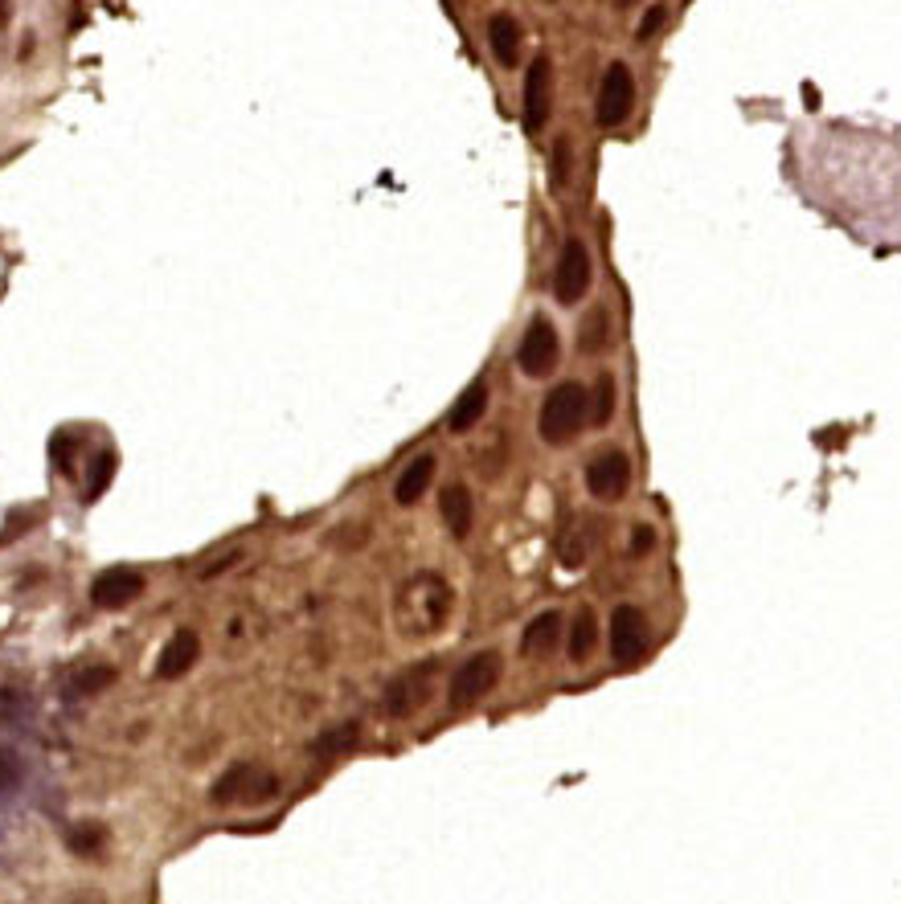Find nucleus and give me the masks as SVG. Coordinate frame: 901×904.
<instances>
[{
	"label": "nucleus",
	"instance_id": "obj_18",
	"mask_svg": "<svg viewBox=\"0 0 901 904\" xmlns=\"http://www.w3.org/2000/svg\"><path fill=\"white\" fill-rule=\"evenodd\" d=\"M595 643H598V619L590 606H582L579 614H574V622H570V659H574V663L590 659Z\"/></svg>",
	"mask_w": 901,
	"mask_h": 904
},
{
	"label": "nucleus",
	"instance_id": "obj_17",
	"mask_svg": "<svg viewBox=\"0 0 901 904\" xmlns=\"http://www.w3.org/2000/svg\"><path fill=\"white\" fill-rule=\"evenodd\" d=\"M430 484H435V454H418V459H410L406 471L398 475V484H393V500L398 503H418Z\"/></svg>",
	"mask_w": 901,
	"mask_h": 904
},
{
	"label": "nucleus",
	"instance_id": "obj_28",
	"mask_svg": "<svg viewBox=\"0 0 901 904\" xmlns=\"http://www.w3.org/2000/svg\"><path fill=\"white\" fill-rule=\"evenodd\" d=\"M652 545H656V533H652V528H635V536H631V553L635 557H644L647 549H652Z\"/></svg>",
	"mask_w": 901,
	"mask_h": 904
},
{
	"label": "nucleus",
	"instance_id": "obj_2",
	"mask_svg": "<svg viewBox=\"0 0 901 904\" xmlns=\"http://www.w3.org/2000/svg\"><path fill=\"white\" fill-rule=\"evenodd\" d=\"M500 668H504V663H500V655L496 651L472 655V659H467V663L451 675V687H447V700H451V708H467V704L484 700V696L500 684Z\"/></svg>",
	"mask_w": 901,
	"mask_h": 904
},
{
	"label": "nucleus",
	"instance_id": "obj_20",
	"mask_svg": "<svg viewBox=\"0 0 901 904\" xmlns=\"http://www.w3.org/2000/svg\"><path fill=\"white\" fill-rule=\"evenodd\" d=\"M614 414V377H598L595 381V393H586V422L590 426H607Z\"/></svg>",
	"mask_w": 901,
	"mask_h": 904
},
{
	"label": "nucleus",
	"instance_id": "obj_6",
	"mask_svg": "<svg viewBox=\"0 0 901 904\" xmlns=\"http://www.w3.org/2000/svg\"><path fill=\"white\" fill-rule=\"evenodd\" d=\"M631 107H635V78L623 62H611V70L602 74V90H598V127H619L628 123Z\"/></svg>",
	"mask_w": 901,
	"mask_h": 904
},
{
	"label": "nucleus",
	"instance_id": "obj_5",
	"mask_svg": "<svg viewBox=\"0 0 901 904\" xmlns=\"http://www.w3.org/2000/svg\"><path fill=\"white\" fill-rule=\"evenodd\" d=\"M590 279H595V267H590V251L582 246L579 237H570L561 246L558 270H553V300L558 303H579L586 291H590Z\"/></svg>",
	"mask_w": 901,
	"mask_h": 904
},
{
	"label": "nucleus",
	"instance_id": "obj_31",
	"mask_svg": "<svg viewBox=\"0 0 901 904\" xmlns=\"http://www.w3.org/2000/svg\"><path fill=\"white\" fill-rule=\"evenodd\" d=\"M614 4H619V9H631V4H635V0H614Z\"/></svg>",
	"mask_w": 901,
	"mask_h": 904
},
{
	"label": "nucleus",
	"instance_id": "obj_1",
	"mask_svg": "<svg viewBox=\"0 0 901 904\" xmlns=\"http://www.w3.org/2000/svg\"><path fill=\"white\" fill-rule=\"evenodd\" d=\"M586 426V389L579 381H565V386L549 389V398L541 405V418H537V430L549 447H565L574 442Z\"/></svg>",
	"mask_w": 901,
	"mask_h": 904
},
{
	"label": "nucleus",
	"instance_id": "obj_21",
	"mask_svg": "<svg viewBox=\"0 0 901 904\" xmlns=\"http://www.w3.org/2000/svg\"><path fill=\"white\" fill-rule=\"evenodd\" d=\"M115 467H120V459H115V451H99L95 459H90V475H86V503H95L111 487V479H115Z\"/></svg>",
	"mask_w": 901,
	"mask_h": 904
},
{
	"label": "nucleus",
	"instance_id": "obj_30",
	"mask_svg": "<svg viewBox=\"0 0 901 904\" xmlns=\"http://www.w3.org/2000/svg\"><path fill=\"white\" fill-rule=\"evenodd\" d=\"M70 904H102V901H99V896H74Z\"/></svg>",
	"mask_w": 901,
	"mask_h": 904
},
{
	"label": "nucleus",
	"instance_id": "obj_23",
	"mask_svg": "<svg viewBox=\"0 0 901 904\" xmlns=\"http://www.w3.org/2000/svg\"><path fill=\"white\" fill-rule=\"evenodd\" d=\"M570 176H574V148H570L565 135H558V139H553V156H549V185L565 188L570 185Z\"/></svg>",
	"mask_w": 901,
	"mask_h": 904
},
{
	"label": "nucleus",
	"instance_id": "obj_29",
	"mask_svg": "<svg viewBox=\"0 0 901 904\" xmlns=\"http://www.w3.org/2000/svg\"><path fill=\"white\" fill-rule=\"evenodd\" d=\"M9 17H13V4H9V0H0V29L9 25Z\"/></svg>",
	"mask_w": 901,
	"mask_h": 904
},
{
	"label": "nucleus",
	"instance_id": "obj_11",
	"mask_svg": "<svg viewBox=\"0 0 901 904\" xmlns=\"http://www.w3.org/2000/svg\"><path fill=\"white\" fill-rule=\"evenodd\" d=\"M430 680H435V663H418L410 668L406 675H398L386 692V708L393 717H410L414 708H423L426 696H430Z\"/></svg>",
	"mask_w": 901,
	"mask_h": 904
},
{
	"label": "nucleus",
	"instance_id": "obj_7",
	"mask_svg": "<svg viewBox=\"0 0 901 904\" xmlns=\"http://www.w3.org/2000/svg\"><path fill=\"white\" fill-rule=\"evenodd\" d=\"M647 651V619L635 606H614L611 614V655L619 668H635Z\"/></svg>",
	"mask_w": 901,
	"mask_h": 904
},
{
	"label": "nucleus",
	"instance_id": "obj_24",
	"mask_svg": "<svg viewBox=\"0 0 901 904\" xmlns=\"http://www.w3.org/2000/svg\"><path fill=\"white\" fill-rule=\"evenodd\" d=\"M102 843H107V831L95 827V822H83V827H74V831H70V852L74 855L95 859V855L102 852Z\"/></svg>",
	"mask_w": 901,
	"mask_h": 904
},
{
	"label": "nucleus",
	"instance_id": "obj_15",
	"mask_svg": "<svg viewBox=\"0 0 901 904\" xmlns=\"http://www.w3.org/2000/svg\"><path fill=\"white\" fill-rule=\"evenodd\" d=\"M561 614L558 610H545V614H537V619L525 626V635H521V651L533 655V659H545V655H553V647L561 643Z\"/></svg>",
	"mask_w": 901,
	"mask_h": 904
},
{
	"label": "nucleus",
	"instance_id": "obj_12",
	"mask_svg": "<svg viewBox=\"0 0 901 904\" xmlns=\"http://www.w3.org/2000/svg\"><path fill=\"white\" fill-rule=\"evenodd\" d=\"M488 46H492V58L504 70L521 66V53H525V29H521V21L509 17V13H496L488 21Z\"/></svg>",
	"mask_w": 901,
	"mask_h": 904
},
{
	"label": "nucleus",
	"instance_id": "obj_14",
	"mask_svg": "<svg viewBox=\"0 0 901 904\" xmlns=\"http://www.w3.org/2000/svg\"><path fill=\"white\" fill-rule=\"evenodd\" d=\"M488 398H492L488 381H472V386L455 398V405H451L447 430H451V435H467V430H472L476 422H484V414H488Z\"/></svg>",
	"mask_w": 901,
	"mask_h": 904
},
{
	"label": "nucleus",
	"instance_id": "obj_10",
	"mask_svg": "<svg viewBox=\"0 0 901 904\" xmlns=\"http://www.w3.org/2000/svg\"><path fill=\"white\" fill-rule=\"evenodd\" d=\"M549 102H553V66L549 58H537L525 74V107H521L528 135H537L549 123Z\"/></svg>",
	"mask_w": 901,
	"mask_h": 904
},
{
	"label": "nucleus",
	"instance_id": "obj_32",
	"mask_svg": "<svg viewBox=\"0 0 901 904\" xmlns=\"http://www.w3.org/2000/svg\"><path fill=\"white\" fill-rule=\"evenodd\" d=\"M549 4H553V0H549Z\"/></svg>",
	"mask_w": 901,
	"mask_h": 904
},
{
	"label": "nucleus",
	"instance_id": "obj_27",
	"mask_svg": "<svg viewBox=\"0 0 901 904\" xmlns=\"http://www.w3.org/2000/svg\"><path fill=\"white\" fill-rule=\"evenodd\" d=\"M663 25H668V4H652L644 13V21H640V41H652Z\"/></svg>",
	"mask_w": 901,
	"mask_h": 904
},
{
	"label": "nucleus",
	"instance_id": "obj_9",
	"mask_svg": "<svg viewBox=\"0 0 901 904\" xmlns=\"http://www.w3.org/2000/svg\"><path fill=\"white\" fill-rule=\"evenodd\" d=\"M586 487H590V496L595 500H623L631 487V459L623 451H607L598 454L595 463L586 467Z\"/></svg>",
	"mask_w": 901,
	"mask_h": 904
},
{
	"label": "nucleus",
	"instance_id": "obj_16",
	"mask_svg": "<svg viewBox=\"0 0 901 904\" xmlns=\"http://www.w3.org/2000/svg\"><path fill=\"white\" fill-rule=\"evenodd\" d=\"M439 512H442V520H447V528H451V536H455V540H463V536L472 533V520H476V508H472V491H467L463 484L442 487Z\"/></svg>",
	"mask_w": 901,
	"mask_h": 904
},
{
	"label": "nucleus",
	"instance_id": "obj_19",
	"mask_svg": "<svg viewBox=\"0 0 901 904\" xmlns=\"http://www.w3.org/2000/svg\"><path fill=\"white\" fill-rule=\"evenodd\" d=\"M120 675H115V668H107V663H90V668H78L74 675H70V696H99V692H107V687L115 684Z\"/></svg>",
	"mask_w": 901,
	"mask_h": 904
},
{
	"label": "nucleus",
	"instance_id": "obj_26",
	"mask_svg": "<svg viewBox=\"0 0 901 904\" xmlns=\"http://www.w3.org/2000/svg\"><path fill=\"white\" fill-rule=\"evenodd\" d=\"M21 778H25V766H21V757L9 749V745H0V794L4 790H17Z\"/></svg>",
	"mask_w": 901,
	"mask_h": 904
},
{
	"label": "nucleus",
	"instance_id": "obj_4",
	"mask_svg": "<svg viewBox=\"0 0 901 904\" xmlns=\"http://www.w3.org/2000/svg\"><path fill=\"white\" fill-rule=\"evenodd\" d=\"M279 794V778L275 773H255V766H234L214 782L209 798L221 806L230 803H267Z\"/></svg>",
	"mask_w": 901,
	"mask_h": 904
},
{
	"label": "nucleus",
	"instance_id": "obj_13",
	"mask_svg": "<svg viewBox=\"0 0 901 904\" xmlns=\"http://www.w3.org/2000/svg\"><path fill=\"white\" fill-rule=\"evenodd\" d=\"M202 655V638L193 631H176V635L165 643V651L156 659V680H181Z\"/></svg>",
	"mask_w": 901,
	"mask_h": 904
},
{
	"label": "nucleus",
	"instance_id": "obj_25",
	"mask_svg": "<svg viewBox=\"0 0 901 904\" xmlns=\"http://www.w3.org/2000/svg\"><path fill=\"white\" fill-rule=\"evenodd\" d=\"M29 712V696L13 684H0V720H21Z\"/></svg>",
	"mask_w": 901,
	"mask_h": 904
},
{
	"label": "nucleus",
	"instance_id": "obj_22",
	"mask_svg": "<svg viewBox=\"0 0 901 904\" xmlns=\"http://www.w3.org/2000/svg\"><path fill=\"white\" fill-rule=\"evenodd\" d=\"M607 340H611V316H607V307H595L590 316L582 319L579 344H582V352H598Z\"/></svg>",
	"mask_w": 901,
	"mask_h": 904
},
{
	"label": "nucleus",
	"instance_id": "obj_8",
	"mask_svg": "<svg viewBox=\"0 0 901 904\" xmlns=\"http://www.w3.org/2000/svg\"><path fill=\"white\" fill-rule=\"evenodd\" d=\"M144 573L127 570V565H115V570H102L95 582H90V602L99 610H123L127 602H136L144 594Z\"/></svg>",
	"mask_w": 901,
	"mask_h": 904
},
{
	"label": "nucleus",
	"instance_id": "obj_3",
	"mask_svg": "<svg viewBox=\"0 0 901 904\" xmlns=\"http://www.w3.org/2000/svg\"><path fill=\"white\" fill-rule=\"evenodd\" d=\"M558 361H561V335H558V328H553V323H549L545 316H537L525 328V335H521L516 365H521V372H525V377H549V372L558 369Z\"/></svg>",
	"mask_w": 901,
	"mask_h": 904
}]
</instances>
